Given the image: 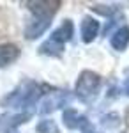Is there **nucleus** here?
Masks as SVG:
<instances>
[{"mask_svg": "<svg viewBox=\"0 0 129 133\" xmlns=\"http://www.w3.org/2000/svg\"><path fill=\"white\" fill-rule=\"evenodd\" d=\"M50 25H51L50 18H34V20L30 21V25L27 27L25 36H27L28 39H35V37H39V36L46 30Z\"/></svg>", "mask_w": 129, "mask_h": 133, "instance_id": "nucleus-8", "label": "nucleus"}, {"mask_svg": "<svg viewBox=\"0 0 129 133\" xmlns=\"http://www.w3.org/2000/svg\"><path fill=\"white\" fill-rule=\"evenodd\" d=\"M99 32V21L94 20V18H85L83 23H81V36H83V41L85 43H92L96 39Z\"/></svg>", "mask_w": 129, "mask_h": 133, "instance_id": "nucleus-9", "label": "nucleus"}, {"mask_svg": "<svg viewBox=\"0 0 129 133\" xmlns=\"http://www.w3.org/2000/svg\"><path fill=\"white\" fill-rule=\"evenodd\" d=\"M20 57V48L16 44H11V43H5V44H0V68H5Z\"/></svg>", "mask_w": 129, "mask_h": 133, "instance_id": "nucleus-7", "label": "nucleus"}, {"mask_svg": "<svg viewBox=\"0 0 129 133\" xmlns=\"http://www.w3.org/2000/svg\"><path fill=\"white\" fill-rule=\"evenodd\" d=\"M126 92H127V94H129V80H127V82H126Z\"/></svg>", "mask_w": 129, "mask_h": 133, "instance_id": "nucleus-15", "label": "nucleus"}, {"mask_svg": "<svg viewBox=\"0 0 129 133\" xmlns=\"http://www.w3.org/2000/svg\"><path fill=\"white\" fill-rule=\"evenodd\" d=\"M67 101H69V96H67L66 92L53 91V92H50V94L44 96L39 110H41V114H51L53 110H57V108H62Z\"/></svg>", "mask_w": 129, "mask_h": 133, "instance_id": "nucleus-3", "label": "nucleus"}, {"mask_svg": "<svg viewBox=\"0 0 129 133\" xmlns=\"http://www.w3.org/2000/svg\"><path fill=\"white\" fill-rule=\"evenodd\" d=\"M62 121H64V124L67 126V128H71V130H85L87 126H89V121L81 115V114H78L76 110H66L64 112V115H62Z\"/></svg>", "mask_w": 129, "mask_h": 133, "instance_id": "nucleus-6", "label": "nucleus"}, {"mask_svg": "<svg viewBox=\"0 0 129 133\" xmlns=\"http://www.w3.org/2000/svg\"><path fill=\"white\" fill-rule=\"evenodd\" d=\"M129 44V27H120L119 30H115L113 37H111V46L115 50H126V46Z\"/></svg>", "mask_w": 129, "mask_h": 133, "instance_id": "nucleus-11", "label": "nucleus"}, {"mask_svg": "<svg viewBox=\"0 0 129 133\" xmlns=\"http://www.w3.org/2000/svg\"><path fill=\"white\" fill-rule=\"evenodd\" d=\"M30 119V112H18V114H4L0 115V131L16 130V126Z\"/></svg>", "mask_w": 129, "mask_h": 133, "instance_id": "nucleus-5", "label": "nucleus"}, {"mask_svg": "<svg viewBox=\"0 0 129 133\" xmlns=\"http://www.w3.org/2000/svg\"><path fill=\"white\" fill-rule=\"evenodd\" d=\"M5 133H18L16 130H9V131H5Z\"/></svg>", "mask_w": 129, "mask_h": 133, "instance_id": "nucleus-16", "label": "nucleus"}, {"mask_svg": "<svg viewBox=\"0 0 129 133\" xmlns=\"http://www.w3.org/2000/svg\"><path fill=\"white\" fill-rule=\"evenodd\" d=\"M62 50H64V44L53 41L51 37L44 43L42 46H41V51H42V53H48V55H60V53H62Z\"/></svg>", "mask_w": 129, "mask_h": 133, "instance_id": "nucleus-12", "label": "nucleus"}, {"mask_svg": "<svg viewBox=\"0 0 129 133\" xmlns=\"http://www.w3.org/2000/svg\"><path fill=\"white\" fill-rule=\"evenodd\" d=\"M41 94H42L41 85H37L35 82H23L2 103H4V107H9V108H27L39 99Z\"/></svg>", "mask_w": 129, "mask_h": 133, "instance_id": "nucleus-1", "label": "nucleus"}, {"mask_svg": "<svg viewBox=\"0 0 129 133\" xmlns=\"http://www.w3.org/2000/svg\"><path fill=\"white\" fill-rule=\"evenodd\" d=\"M37 131L39 133H60L59 126L55 121H51V119H42L39 124H37Z\"/></svg>", "mask_w": 129, "mask_h": 133, "instance_id": "nucleus-13", "label": "nucleus"}, {"mask_svg": "<svg viewBox=\"0 0 129 133\" xmlns=\"http://www.w3.org/2000/svg\"><path fill=\"white\" fill-rule=\"evenodd\" d=\"M92 9L103 16H115L119 12V7H110V5H94Z\"/></svg>", "mask_w": 129, "mask_h": 133, "instance_id": "nucleus-14", "label": "nucleus"}, {"mask_svg": "<svg viewBox=\"0 0 129 133\" xmlns=\"http://www.w3.org/2000/svg\"><path fill=\"white\" fill-rule=\"evenodd\" d=\"M101 89V76L94 71H83L80 75L78 82H76V89L74 94L80 101L83 103H90L94 101L99 94Z\"/></svg>", "mask_w": 129, "mask_h": 133, "instance_id": "nucleus-2", "label": "nucleus"}, {"mask_svg": "<svg viewBox=\"0 0 129 133\" xmlns=\"http://www.w3.org/2000/svg\"><path fill=\"white\" fill-rule=\"evenodd\" d=\"M73 34H74V27H73V21L66 20L62 25H60L57 30L51 34V39L53 41L60 43V44H64L66 41H69L71 37H73Z\"/></svg>", "mask_w": 129, "mask_h": 133, "instance_id": "nucleus-10", "label": "nucleus"}, {"mask_svg": "<svg viewBox=\"0 0 129 133\" xmlns=\"http://www.w3.org/2000/svg\"><path fill=\"white\" fill-rule=\"evenodd\" d=\"M60 2H30L28 9L34 12V18H53L55 11L59 9Z\"/></svg>", "mask_w": 129, "mask_h": 133, "instance_id": "nucleus-4", "label": "nucleus"}]
</instances>
